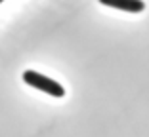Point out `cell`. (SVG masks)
<instances>
[{
  "instance_id": "obj_1",
  "label": "cell",
  "mask_w": 149,
  "mask_h": 137,
  "mask_svg": "<svg viewBox=\"0 0 149 137\" xmlns=\"http://www.w3.org/2000/svg\"><path fill=\"white\" fill-rule=\"evenodd\" d=\"M23 80H25V84H29L31 88H36V89H40V92L48 93V95H54V97H63V95H65V89H63L61 84H57L56 80L40 74V72H36V71H25L23 72Z\"/></svg>"
},
{
  "instance_id": "obj_2",
  "label": "cell",
  "mask_w": 149,
  "mask_h": 137,
  "mask_svg": "<svg viewBox=\"0 0 149 137\" xmlns=\"http://www.w3.org/2000/svg\"><path fill=\"white\" fill-rule=\"evenodd\" d=\"M100 2L109 6V8L123 10V12H132V13H140L145 10V2H141V0H100Z\"/></svg>"
},
{
  "instance_id": "obj_3",
  "label": "cell",
  "mask_w": 149,
  "mask_h": 137,
  "mask_svg": "<svg viewBox=\"0 0 149 137\" xmlns=\"http://www.w3.org/2000/svg\"><path fill=\"white\" fill-rule=\"evenodd\" d=\"M0 2H4V0H0Z\"/></svg>"
}]
</instances>
